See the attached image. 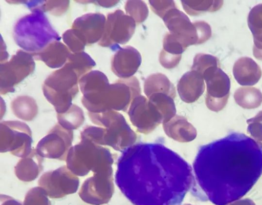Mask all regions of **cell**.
Returning <instances> with one entry per match:
<instances>
[{
  "instance_id": "obj_1",
  "label": "cell",
  "mask_w": 262,
  "mask_h": 205,
  "mask_svg": "<svg viewBox=\"0 0 262 205\" xmlns=\"http://www.w3.org/2000/svg\"><path fill=\"white\" fill-rule=\"evenodd\" d=\"M191 167L158 144H140L120 156L116 182L136 205H177L192 186Z\"/></svg>"
},
{
  "instance_id": "obj_24",
  "label": "cell",
  "mask_w": 262,
  "mask_h": 205,
  "mask_svg": "<svg viewBox=\"0 0 262 205\" xmlns=\"http://www.w3.org/2000/svg\"><path fill=\"white\" fill-rule=\"evenodd\" d=\"M57 118L61 127L70 130L77 129L84 121L82 110L76 105L71 106L63 113H58Z\"/></svg>"
},
{
  "instance_id": "obj_14",
  "label": "cell",
  "mask_w": 262,
  "mask_h": 205,
  "mask_svg": "<svg viewBox=\"0 0 262 205\" xmlns=\"http://www.w3.org/2000/svg\"><path fill=\"white\" fill-rule=\"evenodd\" d=\"M141 62V55L135 48H120L114 56L112 69L118 76L127 78L136 72Z\"/></svg>"
},
{
  "instance_id": "obj_2",
  "label": "cell",
  "mask_w": 262,
  "mask_h": 205,
  "mask_svg": "<svg viewBox=\"0 0 262 205\" xmlns=\"http://www.w3.org/2000/svg\"><path fill=\"white\" fill-rule=\"evenodd\" d=\"M194 173L193 182L206 199L215 205L236 201L262 174V144L243 133H231L200 148Z\"/></svg>"
},
{
  "instance_id": "obj_10",
  "label": "cell",
  "mask_w": 262,
  "mask_h": 205,
  "mask_svg": "<svg viewBox=\"0 0 262 205\" xmlns=\"http://www.w3.org/2000/svg\"><path fill=\"white\" fill-rule=\"evenodd\" d=\"M73 139L72 130L57 124L38 142L35 150L42 157L64 160Z\"/></svg>"
},
{
  "instance_id": "obj_6",
  "label": "cell",
  "mask_w": 262,
  "mask_h": 205,
  "mask_svg": "<svg viewBox=\"0 0 262 205\" xmlns=\"http://www.w3.org/2000/svg\"><path fill=\"white\" fill-rule=\"evenodd\" d=\"M31 132L25 123L7 121L1 123V152L9 151L13 155L24 158L32 151Z\"/></svg>"
},
{
  "instance_id": "obj_19",
  "label": "cell",
  "mask_w": 262,
  "mask_h": 205,
  "mask_svg": "<svg viewBox=\"0 0 262 205\" xmlns=\"http://www.w3.org/2000/svg\"><path fill=\"white\" fill-rule=\"evenodd\" d=\"M247 22L253 37V55L256 59L262 60V4L251 9Z\"/></svg>"
},
{
  "instance_id": "obj_29",
  "label": "cell",
  "mask_w": 262,
  "mask_h": 205,
  "mask_svg": "<svg viewBox=\"0 0 262 205\" xmlns=\"http://www.w3.org/2000/svg\"><path fill=\"white\" fill-rule=\"evenodd\" d=\"M227 205H254V204L249 200H248V201L246 200H243L242 201H236Z\"/></svg>"
},
{
  "instance_id": "obj_18",
  "label": "cell",
  "mask_w": 262,
  "mask_h": 205,
  "mask_svg": "<svg viewBox=\"0 0 262 205\" xmlns=\"http://www.w3.org/2000/svg\"><path fill=\"white\" fill-rule=\"evenodd\" d=\"M42 157L33 149L27 156L19 161L15 167L17 178L24 181L34 180L42 169Z\"/></svg>"
},
{
  "instance_id": "obj_23",
  "label": "cell",
  "mask_w": 262,
  "mask_h": 205,
  "mask_svg": "<svg viewBox=\"0 0 262 205\" xmlns=\"http://www.w3.org/2000/svg\"><path fill=\"white\" fill-rule=\"evenodd\" d=\"M173 91L174 92V89L171 84L163 75H151L145 81L144 92L148 96L154 93H172Z\"/></svg>"
},
{
  "instance_id": "obj_15",
  "label": "cell",
  "mask_w": 262,
  "mask_h": 205,
  "mask_svg": "<svg viewBox=\"0 0 262 205\" xmlns=\"http://www.w3.org/2000/svg\"><path fill=\"white\" fill-rule=\"evenodd\" d=\"M259 65L251 58L242 57L238 59L233 67V75L241 86H251L257 84L261 76Z\"/></svg>"
},
{
  "instance_id": "obj_12",
  "label": "cell",
  "mask_w": 262,
  "mask_h": 205,
  "mask_svg": "<svg viewBox=\"0 0 262 205\" xmlns=\"http://www.w3.org/2000/svg\"><path fill=\"white\" fill-rule=\"evenodd\" d=\"M34 63L30 54L22 51H19L10 61L1 65V87L5 88L13 87L32 71Z\"/></svg>"
},
{
  "instance_id": "obj_22",
  "label": "cell",
  "mask_w": 262,
  "mask_h": 205,
  "mask_svg": "<svg viewBox=\"0 0 262 205\" xmlns=\"http://www.w3.org/2000/svg\"><path fill=\"white\" fill-rule=\"evenodd\" d=\"M12 110L17 117L31 120L37 113V107L34 100L28 97H20L12 103Z\"/></svg>"
},
{
  "instance_id": "obj_11",
  "label": "cell",
  "mask_w": 262,
  "mask_h": 205,
  "mask_svg": "<svg viewBox=\"0 0 262 205\" xmlns=\"http://www.w3.org/2000/svg\"><path fill=\"white\" fill-rule=\"evenodd\" d=\"M163 18L171 34L185 47L200 43L197 23L195 27L181 11L172 8L165 14Z\"/></svg>"
},
{
  "instance_id": "obj_25",
  "label": "cell",
  "mask_w": 262,
  "mask_h": 205,
  "mask_svg": "<svg viewBox=\"0 0 262 205\" xmlns=\"http://www.w3.org/2000/svg\"><path fill=\"white\" fill-rule=\"evenodd\" d=\"M184 9L189 14L192 13H200L202 11H215L223 5V1H197L198 4H193L190 1H182Z\"/></svg>"
},
{
  "instance_id": "obj_13",
  "label": "cell",
  "mask_w": 262,
  "mask_h": 205,
  "mask_svg": "<svg viewBox=\"0 0 262 205\" xmlns=\"http://www.w3.org/2000/svg\"><path fill=\"white\" fill-rule=\"evenodd\" d=\"M107 20L101 42L108 38L115 43H125L134 33L135 20L131 16L125 15L121 10L109 14Z\"/></svg>"
},
{
  "instance_id": "obj_7",
  "label": "cell",
  "mask_w": 262,
  "mask_h": 205,
  "mask_svg": "<svg viewBox=\"0 0 262 205\" xmlns=\"http://www.w3.org/2000/svg\"><path fill=\"white\" fill-rule=\"evenodd\" d=\"M79 183L78 178L66 166L45 173L38 182L51 198H60L75 193Z\"/></svg>"
},
{
  "instance_id": "obj_17",
  "label": "cell",
  "mask_w": 262,
  "mask_h": 205,
  "mask_svg": "<svg viewBox=\"0 0 262 205\" xmlns=\"http://www.w3.org/2000/svg\"><path fill=\"white\" fill-rule=\"evenodd\" d=\"M204 90L203 77L193 70L186 73L178 84L179 95L185 101L195 100L202 95Z\"/></svg>"
},
{
  "instance_id": "obj_21",
  "label": "cell",
  "mask_w": 262,
  "mask_h": 205,
  "mask_svg": "<svg viewBox=\"0 0 262 205\" xmlns=\"http://www.w3.org/2000/svg\"><path fill=\"white\" fill-rule=\"evenodd\" d=\"M235 101L244 108L258 107L262 102V93L255 87H246L237 89L234 94Z\"/></svg>"
},
{
  "instance_id": "obj_9",
  "label": "cell",
  "mask_w": 262,
  "mask_h": 205,
  "mask_svg": "<svg viewBox=\"0 0 262 205\" xmlns=\"http://www.w3.org/2000/svg\"><path fill=\"white\" fill-rule=\"evenodd\" d=\"M207 86L206 104L214 111L221 110L226 105L230 93L229 76L217 66L209 68L203 74Z\"/></svg>"
},
{
  "instance_id": "obj_27",
  "label": "cell",
  "mask_w": 262,
  "mask_h": 205,
  "mask_svg": "<svg viewBox=\"0 0 262 205\" xmlns=\"http://www.w3.org/2000/svg\"><path fill=\"white\" fill-rule=\"evenodd\" d=\"M218 60L215 57L209 54H199L194 59L192 70L195 71L203 76L205 70L210 67L217 66Z\"/></svg>"
},
{
  "instance_id": "obj_16",
  "label": "cell",
  "mask_w": 262,
  "mask_h": 205,
  "mask_svg": "<svg viewBox=\"0 0 262 205\" xmlns=\"http://www.w3.org/2000/svg\"><path fill=\"white\" fill-rule=\"evenodd\" d=\"M105 17L100 14H89L75 20L73 27H81L77 30L86 43H94L101 37L104 33Z\"/></svg>"
},
{
  "instance_id": "obj_8",
  "label": "cell",
  "mask_w": 262,
  "mask_h": 205,
  "mask_svg": "<svg viewBox=\"0 0 262 205\" xmlns=\"http://www.w3.org/2000/svg\"><path fill=\"white\" fill-rule=\"evenodd\" d=\"M112 168L94 173L86 179L79 192L81 199L93 205L107 203L113 193Z\"/></svg>"
},
{
  "instance_id": "obj_20",
  "label": "cell",
  "mask_w": 262,
  "mask_h": 205,
  "mask_svg": "<svg viewBox=\"0 0 262 205\" xmlns=\"http://www.w3.org/2000/svg\"><path fill=\"white\" fill-rule=\"evenodd\" d=\"M35 55L40 60L46 62L49 66L57 68L62 65L70 54L63 45L55 42L50 44L42 52Z\"/></svg>"
},
{
  "instance_id": "obj_4",
  "label": "cell",
  "mask_w": 262,
  "mask_h": 205,
  "mask_svg": "<svg viewBox=\"0 0 262 205\" xmlns=\"http://www.w3.org/2000/svg\"><path fill=\"white\" fill-rule=\"evenodd\" d=\"M67 168L75 175L84 176L90 171L94 173L111 168L112 159L109 151L90 140L71 147L67 158Z\"/></svg>"
},
{
  "instance_id": "obj_3",
  "label": "cell",
  "mask_w": 262,
  "mask_h": 205,
  "mask_svg": "<svg viewBox=\"0 0 262 205\" xmlns=\"http://www.w3.org/2000/svg\"><path fill=\"white\" fill-rule=\"evenodd\" d=\"M13 36L20 48L35 54L60 39L42 11L37 9L18 20L14 28Z\"/></svg>"
},
{
  "instance_id": "obj_5",
  "label": "cell",
  "mask_w": 262,
  "mask_h": 205,
  "mask_svg": "<svg viewBox=\"0 0 262 205\" xmlns=\"http://www.w3.org/2000/svg\"><path fill=\"white\" fill-rule=\"evenodd\" d=\"M68 63L51 75L45 82L44 94L58 113H63L71 107L73 95L77 92L75 69Z\"/></svg>"
},
{
  "instance_id": "obj_28",
  "label": "cell",
  "mask_w": 262,
  "mask_h": 205,
  "mask_svg": "<svg viewBox=\"0 0 262 205\" xmlns=\"http://www.w3.org/2000/svg\"><path fill=\"white\" fill-rule=\"evenodd\" d=\"M1 205H22L20 202L14 199L11 197L1 195Z\"/></svg>"
},
{
  "instance_id": "obj_26",
  "label": "cell",
  "mask_w": 262,
  "mask_h": 205,
  "mask_svg": "<svg viewBox=\"0 0 262 205\" xmlns=\"http://www.w3.org/2000/svg\"><path fill=\"white\" fill-rule=\"evenodd\" d=\"M48 196L41 187L33 188L26 194L23 205H51Z\"/></svg>"
}]
</instances>
